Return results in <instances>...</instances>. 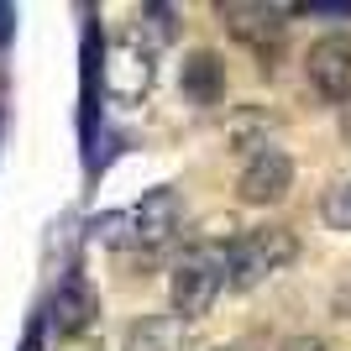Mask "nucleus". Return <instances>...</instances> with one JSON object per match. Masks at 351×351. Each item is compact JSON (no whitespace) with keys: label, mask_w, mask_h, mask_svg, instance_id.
Listing matches in <instances>:
<instances>
[{"label":"nucleus","mask_w":351,"mask_h":351,"mask_svg":"<svg viewBox=\"0 0 351 351\" xmlns=\"http://www.w3.org/2000/svg\"><path fill=\"white\" fill-rule=\"evenodd\" d=\"M95 320V293H89L84 278H63L58 299H53V330L58 336H79Z\"/></svg>","instance_id":"nucleus-9"},{"label":"nucleus","mask_w":351,"mask_h":351,"mask_svg":"<svg viewBox=\"0 0 351 351\" xmlns=\"http://www.w3.org/2000/svg\"><path fill=\"white\" fill-rule=\"evenodd\" d=\"M184 95H189L194 105H220V95H226V63L215 58V53H189L184 58Z\"/></svg>","instance_id":"nucleus-10"},{"label":"nucleus","mask_w":351,"mask_h":351,"mask_svg":"<svg viewBox=\"0 0 351 351\" xmlns=\"http://www.w3.org/2000/svg\"><path fill=\"white\" fill-rule=\"evenodd\" d=\"M267 136H273V116L267 110H257V105H241L231 121H226V142L236 147V152H247V158H257V152H267Z\"/></svg>","instance_id":"nucleus-11"},{"label":"nucleus","mask_w":351,"mask_h":351,"mask_svg":"<svg viewBox=\"0 0 351 351\" xmlns=\"http://www.w3.org/2000/svg\"><path fill=\"white\" fill-rule=\"evenodd\" d=\"M278 351H330V346H325L320 336H293V341H283Z\"/></svg>","instance_id":"nucleus-13"},{"label":"nucleus","mask_w":351,"mask_h":351,"mask_svg":"<svg viewBox=\"0 0 351 351\" xmlns=\"http://www.w3.org/2000/svg\"><path fill=\"white\" fill-rule=\"evenodd\" d=\"M283 5H220V21H226V32H231L236 43L257 47V53H267V47L283 37Z\"/></svg>","instance_id":"nucleus-6"},{"label":"nucleus","mask_w":351,"mask_h":351,"mask_svg":"<svg viewBox=\"0 0 351 351\" xmlns=\"http://www.w3.org/2000/svg\"><path fill=\"white\" fill-rule=\"evenodd\" d=\"M299 257V236L289 226H257V231L226 241V289H263Z\"/></svg>","instance_id":"nucleus-1"},{"label":"nucleus","mask_w":351,"mask_h":351,"mask_svg":"<svg viewBox=\"0 0 351 351\" xmlns=\"http://www.w3.org/2000/svg\"><path fill=\"white\" fill-rule=\"evenodd\" d=\"M320 215H325V226H330V231H351V173L336 178V184L325 189Z\"/></svg>","instance_id":"nucleus-12"},{"label":"nucleus","mask_w":351,"mask_h":351,"mask_svg":"<svg viewBox=\"0 0 351 351\" xmlns=\"http://www.w3.org/2000/svg\"><path fill=\"white\" fill-rule=\"evenodd\" d=\"M178 220H184L178 194L173 189H152V194H142L126 215L110 220V241H126V247H162V241L178 231Z\"/></svg>","instance_id":"nucleus-3"},{"label":"nucleus","mask_w":351,"mask_h":351,"mask_svg":"<svg viewBox=\"0 0 351 351\" xmlns=\"http://www.w3.org/2000/svg\"><path fill=\"white\" fill-rule=\"evenodd\" d=\"M215 351H231V346H215Z\"/></svg>","instance_id":"nucleus-14"},{"label":"nucleus","mask_w":351,"mask_h":351,"mask_svg":"<svg viewBox=\"0 0 351 351\" xmlns=\"http://www.w3.org/2000/svg\"><path fill=\"white\" fill-rule=\"evenodd\" d=\"M220 293H226V247L220 241H199L173 267V315L178 320H199V315L215 309Z\"/></svg>","instance_id":"nucleus-2"},{"label":"nucleus","mask_w":351,"mask_h":351,"mask_svg":"<svg viewBox=\"0 0 351 351\" xmlns=\"http://www.w3.org/2000/svg\"><path fill=\"white\" fill-rule=\"evenodd\" d=\"M289 189H293V158L283 152V147H267V152L247 158V168H241V178H236L241 205H278Z\"/></svg>","instance_id":"nucleus-5"},{"label":"nucleus","mask_w":351,"mask_h":351,"mask_svg":"<svg viewBox=\"0 0 351 351\" xmlns=\"http://www.w3.org/2000/svg\"><path fill=\"white\" fill-rule=\"evenodd\" d=\"M105 84H110L116 100H136V95H147V84H152V63H147V53L136 43L110 47V58H105Z\"/></svg>","instance_id":"nucleus-7"},{"label":"nucleus","mask_w":351,"mask_h":351,"mask_svg":"<svg viewBox=\"0 0 351 351\" xmlns=\"http://www.w3.org/2000/svg\"><path fill=\"white\" fill-rule=\"evenodd\" d=\"M126 351H189V320L178 315H142L126 336Z\"/></svg>","instance_id":"nucleus-8"},{"label":"nucleus","mask_w":351,"mask_h":351,"mask_svg":"<svg viewBox=\"0 0 351 351\" xmlns=\"http://www.w3.org/2000/svg\"><path fill=\"white\" fill-rule=\"evenodd\" d=\"M304 79L315 84V95L330 100V105L351 100V37H341V32L320 37V43L304 53Z\"/></svg>","instance_id":"nucleus-4"}]
</instances>
